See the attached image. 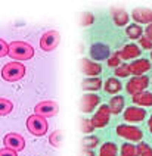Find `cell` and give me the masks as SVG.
<instances>
[{
  "label": "cell",
  "mask_w": 152,
  "mask_h": 156,
  "mask_svg": "<svg viewBox=\"0 0 152 156\" xmlns=\"http://www.w3.org/2000/svg\"><path fill=\"white\" fill-rule=\"evenodd\" d=\"M8 56H10L13 61H28L34 56V47L31 44L25 43V41H12L9 43V53Z\"/></svg>",
  "instance_id": "obj_1"
},
{
  "label": "cell",
  "mask_w": 152,
  "mask_h": 156,
  "mask_svg": "<svg viewBox=\"0 0 152 156\" xmlns=\"http://www.w3.org/2000/svg\"><path fill=\"white\" fill-rule=\"evenodd\" d=\"M25 75V66L21 62H9L2 68V78L8 83L19 81Z\"/></svg>",
  "instance_id": "obj_2"
},
{
  "label": "cell",
  "mask_w": 152,
  "mask_h": 156,
  "mask_svg": "<svg viewBox=\"0 0 152 156\" xmlns=\"http://www.w3.org/2000/svg\"><path fill=\"white\" fill-rule=\"evenodd\" d=\"M27 128L28 131L36 136V137H42L47 133V128H49V124L46 121V118L40 116V115H30L27 119Z\"/></svg>",
  "instance_id": "obj_3"
},
{
  "label": "cell",
  "mask_w": 152,
  "mask_h": 156,
  "mask_svg": "<svg viewBox=\"0 0 152 156\" xmlns=\"http://www.w3.org/2000/svg\"><path fill=\"white\" fill-rule=\"evenodd\" d=\"M59 41H61L59 33L55 31V30H50V31H46L45 34L42 35V38H40V47L45 52H52V50H55L58 47Z\"/></svg>",
  "instance_id": "obj_4"
},
{
  "label": "cell",
  "mask_w": 152,
  "mask_h": 156,
  "mask_svg": "<svg viewBox=\"0 0 152 156\" xmlns=\"http://www.w3.org/2000/svg\"><path fill=\"white\" fill-rule=\"evenodd\" d=\"M58 112H59V106L53 100H43L34 106V113L43 116V118L55 116V115H58Z\"/></svg>",
  "instance_id": "obj_5"
},
{
  "label": "cell",
  "mask_w": 152,
  "mask_h": 156,
  "mask_svg": "<svg viewBox=\"0 0 152 156\" xmlns=\"http://www.w3.org/2000/svg\"><path fill=\"white\" fill-rule=\"evenodd\" d=\"M117 134L121 137V139L130 140V141H140L143 137V133L139 128H136L133 125H125V124H121L117 127Z\"/></svg>",
  "instance_id": "obj_6"
},
{
  "label": "cell",
  "mask_w": 152,
  "mask_h": 156,
  "mask_svg": "<svg viewBox=\"0 0 152 156\" xmlns=\"http://www.w3.org/2000/svg\"><path fill=\"white\" fill-rule=\"evenodd\" d=\"M149 86V78L145 77V75H140V77H133L125 86V90L127 93L130 94H137V93H142L145 91V88Z\"/></svg>",
  "instance_id": "obj_7"
},
{
  "label": "cell",
  "mask_w": 152,
  "mask_h": 156,
  "mask_svg": "<svg viewBox=\"0 0 152 156\" xmlns=\"http://www.w3.org/2000/svg\"><path fill=\"white\" fill-rule=\"evenodd\" d=\"M109 118H111L109 106H108V105H100L98 112L93 115V118H92L90 121L95 125V128H103L108 122H109Z\"/></svg>",
  "instance_id": "obj_8"
},
{
  "label": "cell",
  "mask_w": 152,
  "mask_h": 156,
  "mask_svg": "<svg viewBox=\"0 0 152 156\" xmlns=\"http://www.w3.org/2000/svg\"><path fill=\"white\" fill-rule=\"evenodd\" d=\"M3 144L5 147L12 149L15 152H21L22 149L25 147V140L21 134H16V133H8L3 139Z\"/></svg>",
  "instance_id": "obj_9"
},
{
  "label": "cell",
  "mask_w": 152,
  "mask_h": 156,
  "mask_svg": "<svg viewBox=\"0 0 152 156\" xmlns=\"http://www.w3.org/2000/svg\"><path fill=\"white\" fill-rule=\"evenodd\" d=\"M99 103H100V97L98 94L86 93L80 100V109H81V112L90 113V112H93L95 108H98Z\"/></svg>",
  "instance_id": "obj_10"
},
{
  "label": "cell",
  "mask_w": 152,
  "mask_h": 156,
  "mask_svg": "<svg viewBox=\"0 0 152 156\" xmlns=\"http://www.w3.org/2000/svg\"><path fill=\"white\" fill-rule=\"evenodd\" d=\"M146 118V111L140 109L137 106H130L124 111L123 115V119L127 122H132V124H137V122H142Z\"/></svg>",
  "instance_id": "obj_11"
},
{
  "label": "cell",
  "mask_w": 152,
  "mask_h": 156,
  "mask_svg": "<svg viewBox=\"0 0 152 156\" xmlns=\"http://www.w3.org/2000/svg\"><path fill=\"white\" fill-rule=\"evenodd\" d=\"M80 68H81V72L89 75V77H96L102 72V65L98 63V62H93V61H89L87 58H83L80 62Z\"/></svg>",
  "instance_id": "obj_12"
},
{
  "label": "cell",
  "mask_w": 152,
  "mask_h": 156,
  "mask_svg": "<svg viewBox=\"0 0 152 156\" xmlns=\"http://www.w3.org/2000/svg\"><path fill=\"white\" fill-rule=\"evenodd\" d=\"M109 55H111V50L107 44L102 43H96L90 47V56L93 61H105V59H109Z\"/></svg>",
  "instance_id": "obj_13"
},
{
  "label": "cell",
  "mask_w": 152,
  "mask_h": 156,
  "mask_svg": "<svg viewBox=\"0 0 152 156\" xmlns=\"http://www.w3.org/2000/svg\"><path fill=\"white\" fill-rule=\"evenodd\" d=\"M117 53H118L121 61H130V59H136L137 56H140L142 50L139 49V46L130 43V44H125L124 47L121 50H118Z\"/></svg>",
  "instance_id": "obj_14"
},
{
  "label": "cell",
  "mask_w": 152,
  "mask_h": 156,
  "mask_svg": "<svg viewBox=\"0 0 152 156\" xmlns=\"http://www.w3.org/2000/svg\"><path fill=\"white\" fill-rule=\"evenodd\" d=\"M132 18L134 19V24H152V9L137 8L133 10Z\"/></svg>",
  "instance_id": "obj_15"
},
{
  "label": "cell",
  "mask_w": 152,
  "mask_h": 156,
  "mask_svg": "<svg viewBox=\"0 0 152 156\" xmlns=\"http://www.w3.org/2000/svg\"><path fill=\"white\" fill-rule=\"evenodd\" d=\"M128 68H130V74H134V77H140L151 69V62L148 59H136L128 65Z\"/></svg>",
  "instance_id": "obj_16"
},
{
  "label": "cell",
  "mask_w": 152,
  "mask_h": 156,
  "mask_svg": "<svg viewBox=\"0 0 152 156\" xmlns=\"http://www.w3.org/2000/svg\"><path fill=\"white\" fill-rule=\"evenodd\" d=\"M103 86L102 80L98 77H89V78H84L81 81V88L84 91H96V90H100V87Z\"/></svg>",
  "instance_id": "obj_17"
},
{
  "label": "cell",
  "mask_w": 152,
  "mask_h": 156,
  "mask_svg": "<svg viewBox=\"0 0 152 156\" xmlns=\"http://www.w3.org/2000/svg\"><path fill=\"white\" fill-rule=\"evenodd\" d=\"M133 103L139 105V106H152V93L151 91H142V93H137L133 94L132 97Z\"/></svg>",
  "instance_id": "obj_18"
},
{
  "label": "cell",
  "mask_w": 152,
  "mask_h": 156,
  "mask_svg": "<svg viewBox=\"0 0 152 156\" xmlns=\"http://www.w3.org/2000/svg\"><path fill=\"white\" fill-rule=\"evenodd\" d=\"M124 97L123 96H115V97H112L111 100H109V111L111 113H114V115H118V113L121 112L123 109H124Z\"/></svg>",
  "instance_id": "obj_19"
},
{
  "label": "cell",
  "mask_w": 152,
  "mask_h": 156,
  "mask_svg": "<svg viewBox=\"0 0 152 156\" xmlns=\"http://www.w3.org/2000/svg\"><path fill=\"white\" fill-rule=\"evenodd\" d=\"M112 19H114L115 25L124 27L128 22V13L124 9H112Z\"/></svg>",
  "instance_id": "obj_20"
},
{
  "label": "cell",
  "mask_w": 152,
  "mask_h": 156,
  "mask_svg": "<svg viewBox=\"0 0 152 156\" xmlns=\"http://www.w3.org/2000/svg\"><path fill=\"white\" fill-rule=\"evenodd\" d=\"M121 88H123V84L117 78H108L107 81L103 83V90L107 93H109V94H115Z\"/></svg>",
  "instance_id": "obj_21"
},
{
  "label": "cell",
  "mask_w": 152,
  "mask_h": 156,
  "mask_svg": "<svg viewBox=\"0 0 152 156\" xmlns=\"http://www.w3.org/2000/svg\"><path fill=\"white\" fill-rule=\"evenodd\" d=\"M125 34L132 40H139L143 35V30L139 24H132V25H128L125 28Z\"/></svg>",
  "instance_id": "obj_22"
},
{
  "label": "cell",
  "mask_w": 152,
  "mask_h": 156,
  "mask_svg": "<svg viewBox=\"0 0 152 156\" xmlns=\"http://www.w3.org/2000/svg\"><path fill=\"white\" fill-rule=\"evenodd\" d=\"M117 152H118V149H117L115 144L111 143V141H108L105 144H102L99 156H117Z\"/></svg>",
  "instance_id": "obj_23"
},
{
  "label": "cell",
  "mask_w": 152,
  "mask_h": 156,
  "mask_svg": "<svg viewBox=\"0 0 152 156\" xmlns=\"http://www.w3.org/2000/svg\"><path fill=\"white\" fill-rule=\"evenodd\" d=\"M12 109H13V103L5 97H0V116L9 115L12 112Z\"/></svg>",
  "instance_id": "obj_24"
},
{
  "label": "cell",
  "mask_w": 152,
  "mask_h": 156,
  "mask_svg": "<svg viewBox=\"0 0 152 156\" xmlns=\"http://www.w3.org/2000/svg\"><path fill=\"white\" fill-rule=\"evenodd\" d=\"M81 144H83L84 149H93L99 144V139L96 136H93V134H87L84 139L81 140Z\"/></svg>",
  "instance_id": "obj_25"
},
{
  "label": "cell",
  "mask_w": 152,
  "mask_h": 156,
  "mask_svg": "<svg viewBox=\"0 0 152 156\" xmlns=\"http://www.w3.org/2000/svg\"><path fill=\"white\" fill-rule=\"evenodd\" d=\"M121 156H139V153H137V149L134 144L124 143L121 146Z\"/></svg>",
  "instance_id": "obj_26"
},
{
  "label": "cell",
  "mask_w": 152,
  "mask_h": 156,
  "mask_svg": "<svg viewBox=\"0 0 152 156\" xmlns=\"http://www.w3.org/2000/svg\"><path fill=\"white\" fill-rule=\"evenodd\" d=\"M136 149H137V153H139V156H152V147L148 144V143H143V141H140V143L136 146Z\"/></svg>",
  "instance_id": "obj_27"
},
{
  "label": "cell",
  "mask_w": 152,
  "mask_h": 156,
  "mask_svg": "<svg viewBox=\"0 0 152 156\" xmlns=\"http://www.w3.org/2000/svg\"><path fill=\"white\" fill-rule=\"evenodd\" d=\"M61 141H62V133L59 130H56L55 133L50 134V137H49V143L55 146V147H59L61 146Z\"/></svg>",
  "instance_id": "obj_28"
},
{
  "label": "cell",
  "mask_w": 152,
  "mask_h": 156,
  "mask_svg": "<svg viewBox=\"0 0 152 156\" xmlns=\"http://www.w3.org/2000/svg\"><path fill=\"white\" fill-rule=\"evenodd\" d=\"M115 74L117 77H128L130 75V68H128V65L127 63H121L120 66H117L115 68Z\"/></svg>",
  "instance_id": "obj_29"
},
{
  "label": "cell",
  "mask_w": 152,
  "mask_h": 156,
  "mask_svg": "<svg viewBox=\"0 0 152 156\" xmlns=\"http://www.w3.org/2000/svg\"><path fill=\"white\" fill-rule=\"evenodd\" d=\"M95 130V125L92 124L90 119H81V131L87 136V134H92Z\"/></svg>",
  "instance_id": "obj_30"
},
{
  "label": "cell",
  "mask_w": 152,
  "mask_h": 156,
  "mask_svg": "<svg viewBox=\"0 0 152 156\" xmlns=\"http://www.w3.org/2000/svg\"><path fill=\"white\" fill-rule=\"evenodd\" d=\"M120 65H121V59H120L118 53H114L112 56H109V59H108V66L109 68H117Z\"/></svg>",
  "instance_id": "obj_31"
},
{
  "label": "cell",
  "mask_w": 152,
  "mask_h": 156,
  "mask_svg": "<svg viewBox=\"0 0 152 156\" xmlns=\"http://www.w3.org/2000/svg\"><path fill=\"white\" fill-rule=\"evenodd\" d=\"M139 43L142 46L143 49H146V50H152V40L149 37H146V35H142L140 38H139Z\"/></svg>",
  "instance_id": "obj_32"
},
{
  "label": "cell",
  "mask_w": 152,
  "mask_h": 156,
  "mask_svg": "<svg viewBox=\"0 0 152 156\" xmlns=\"http://www.w3.org/2000/svg\"><path fill=\"white\" fill-rule=\"evenodd\" d=\"M9 53V44L6 43L3 38H0V58L6 56Z\"/></svg>",
  "instance_id": "obj_33"
},
{
  "label": "cell",
  "mask_w": 152,
  "mask_h": 156,
  "mask_svg": "<svg viewBox=\"0 0 152 156\" xmlns=\"http://www.w3.org/2000/svg\"><path fill=\"white\" fill-rule=\"evenodd\" d=\"M93 22V15L92 13H84L83 16H81V25L83 27H87L89 24Z\"/></svg>",
  "instance_id": "obj_34"
},
{
  "label": "cell",
  "mask_w": 152,
  "mask_h": 156,
  "mask_svg": "<svg viewBox=\"0 0 152 156\" xmlns=\"http://www.w3.org/2000/svg\"><path fill=\"white\" fill-rule=\"evenodd\" d=\"M0 156H18V152H15L12 149L3 147V149H0Z\"/></svg>",
  "instance_id": "obj_35"
},
{
  "label": "cell",
  "mask_w": 152,
  "mask_h": 156,
  "mask_svg": "<svg viewBox=\"0 0 152 156\" xmlns=\"http://www.w3.org/2000/svg\"><path fill=\"white\" fill-rule=\"evenodd\" d=\"M145 35H146V37H149V38L152 40V24H149V25L145 28Z\"/></svg>",
  "instance_id": "obj_36"
},
{
  "label": "cell",
  "mask_w": 152,
  "mask_h": 156,
  "mask_svg": "<svg viewBox=\"0 0 152 156\" xmlns=\"http://www.w3.org/2000/svg\"><path fill=\"white\" fill-rule=\"evenodd\" d=\"M81 156H95V155H93V152H92V150L84 149V150H83V153H81Z\"/></svg>",
  "instance_id": "obj_37"
},
{
  "label": "cell",
  "mask_w": 152,
  "mask_h": 156,
  "mask_svg": "<svg viewBox=\"0 0 152 156\" xmlns=\"http://www.w3.org/2000/svg\"><path fill=\"white\" fill-rule=\"evenodd\" d=\"M148 128L152 133V115H151V118H149V121H148Z\"/></svg>",
  "instance_id": "obj_38"
},
{
  "label": "cell",
  "mask_w": 152,
  "mask_h": 156,
  "mask_svg": "<svg viewBox=\"0 0 152 156\" xmlns=\"http://www.w3.org/2000/svg\"><path fill=\"white\" fill-rule=\"evenodd\" d=\"M151 59H152V52H151Z\"/></svg>",
  "instance_id": "obj_39"
}]
</instances>
